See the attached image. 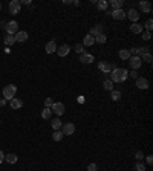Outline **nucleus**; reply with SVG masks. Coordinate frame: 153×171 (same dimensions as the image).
Wrapping results in <instances>:
<instances>
[{"mask_svg": "<svg viewBox=\"0 0 153 171\" xmlns=\"http://www.w3.org/2000/svg\"><path fill=\"white\" fill-rule=\"evenodd\" d=\"M45 49H46L48 54H54V52H57V44H55V41H54V40H52V41H48L46 46H45Z\"/></svg>", "mask_w": 153, "mask_h": 171, "instance_id": "f3484780", "label": "nucleus"}, {"mask_svg": "<svg viewBox=\"0 0 153 171\" xmlns=\"http://www.w3.org/2000/svg\"><path fill=\"white\" fill-rule=\"evenodd\" d=\"M6 28V21H0V29H5Z\"/></svg>", "mask_w": 153, "mask_h": 171, "instance_id": "37998d69", "label": "nucleus"}, {"mask_svg": "<svg viewBox=\"0 0 153 171\" xmlns=\"http://www.w3.org/2000/svg\"><path fill=\"white\" fill-rule=\"evenodd\" d=\"M95 41H97V43H100V44H104V43L107 41L106 34H100V35H97V37H95Z\"/></svg>", "mask_w": 153, "mask_h": 171, "instance_id": "a878e982", "label": "nucleus"}, {"mask_svg": "<svg viewBox=\"0 0 153 171\" xmlns=\"http://www.w3.org/2000/svg\"><path fill=\"white\" fill-rule=\"evenodd\" d=\"M95 43V38L92 35H86L84 40H83V46H92Z\"/></svg>", "mask_w": 153, "mask_h": 171, "instance_id": "4be33fe9", "label": "nucleus"}, {"mask_svg": "<svg viewBox=\"0 0 153 171\" xmlns=\"http://www.w3.org/2000/svg\"><path fill=\"white\" fill-rule=\"evenodd\" d=\"M118 55H120L121 60H129V58L132 57V55H130V52H129V49H121Z\"/></svg>", "mask_w": 153, "mask_h": 171, "instance_id": "5701e85b", "label": "nucleus"}, {"mask_svg": "<svg viewBox=\"0 0 153 171\" xmlns=\"http://www.w3.org/2000/svg\"><path fill=\"white\" fill-rule=\"evenodd\" d=\"M51 110H52L57 116H61V115H65L66 107H65V104H63V102H54L52 107H51Z\"/></svg>", "mask_w": 153, "mask_h": 171, "instance_id": "39448f33", "label": "nucleus"}, {"mask_svg": "<svg viewBox=\"0 0 153 171\" xmlns=\"http://www.w3.org/2000/svg\"><path fill=\"white\" fill-rule=\"evenodd\" d=\"M136 87L141 89V90H147V89H149V81H147V78L138 76V78H136Z\"/></svg>", "mask_w": 153, "mask_h": 171, "instance_id": "1a4fd4ad", "label": "nucleus"}, {"mask_svg": "<svg viewBox=\"0 0 153 171\" xmlns=\"http://www.w3.org/2000/svg\"><path fill=\"white\" fill-rule=\"evenodd\" d=\"M146 29H147V32H150V31L153 29V20H152V19H149V20L146 21Z\"/></svg>", "mask_w": 153, "mask_h": 171, "instance_id": "72a5a7b5", "label": "nucleus"}, {"mask_svg": "<svg viewBox=\"0 0 153 171\" xmlns=\"http://www.w3.org/2000/svg\"><path fill=\"white\" fill-rule=\"evenodd\" d=\"M107 6H109V3L106 2V0H98L97 2V8L100 11H107Z\"/></svg>", "mask_w": 153, "mask_h": 171, "instance_id": "b1692460", "label": "nucleus"}, {"mask_svg": "<svg viewBox=\"0 0 153 171\" xmlns=\"http://www.w3.org/2000/svg\"><path fill=\"white\" fill-rule=\"evenodd\" d=\"M52 139L55 142H60L63 139V133H61V130H54V133H52Z\"/></svg>", "mask_w": 153, "mask_h": 171, "instance_id": "393cba45", "label": "nucleus"}, {"mask_svg": "<svg viewBox=\"0 0 153 171\" xmlns=\"http://www.w3.org/2000/svg\"><path fill=\"white\" fill-rule=\"evenodd\" d=\"M8 9H9V12L12 16H16V14H19L20 9H22V3L19 2V0H11L9 5H8Z\"/></svg>", "mask_w": 153, "mask_h": 171, "instance_id": "7ed1b4c3", "label": "nucleus"}, {"mask_svg": "<svg viewBox=\"0 0 153 171\" xmlns=\"http://www.w3.org/2000/svg\"><path fill=\"white\" fill-rule=\"evenodd\" d=\"M9 106H11V109H14V110L22 109V107H23V101L19 99V98H12V99L9 101Z\"/></svg>", "mask_w": 153, "mask_h": 171, "instance_id": "ddd939ff", "label": "nucleus"}, {"mask_svg": "<svg viewBox=\"0 0 153 171\" xmlns=\"http://www.w3.org/2000/svg\"><path fill=\"white\" fill-rule=\"evenodd\" d=\"M78 102H84V96H78Z\"/></svg>", "mask_w": 153, "mask_h": 171, "instance_id": "a18cd8bd", "label": "nucleus"}, {"mask_svg": "<svg viewBox=\"0 0 153 171\" xmlns=\"http://www.w3.org/2000/svg\"><path fill=\"white\" fill-rule=\"evenodd\" d=\"M98 69L101 70V72H103V73H110V64L107 63V61H100L98 63Z\"/></svg>", "mask_w": 153, "mask_h": 171, "instance_id": "2eb2a0df", "label": "nucleus"}, {"mask_svg": "<svg viewBox=\"0 0 153 171\" xmlns=\"http://www.w3.org/2000/svg\"><path fill=\"white\" fill-rule=\"evenodd\" d=\"M103 28H104L103 24H97L95 28H92V29H91V34H89V35H92V37L95 38L97 35H100V34H103Z\"/></svg>", "mask_w": 153, "mask_h": 171, "instance_id": "6ab92c4d", "label": "nucleus"}, {"mask_svg": "<svg viewBox=\"0 0 153 171\" xmlns=\"http://www.w3.org/2000/svg\"><path fill=\"white\" fill-rule=\"evenodd\" d=\"M127 76H129V70L124 69V67L110 70V81L112 83H123L127 80Z\"/></svg>", "mask_w": 153, "mask_h": 171, "instance_id": "f257e3e1", "label": "nucleus"}, {"mask_svg": "<svg viewBox=\"0 0 153 171\" xmlns=\"http://www.w3.org/2000/svg\"><path fill=\"white\" fill-rule=\"evenodd\" d=\"M0 9H2V5H0Z\"/></svg>", "mask_w": 153, "mask_h": 171, "instance_id": "49530a36", "label": "nucleus"}, {"mask_svg": "<svg viewBox=\"0 0 153 171\" xmlns=\"http://www.w3.org/2000/svg\"><path fill=\"white\" fill-rule=\"evenodd\" d=\"M126 17H129L130 21H133V23H138V20H139V12H138L136 9L130 8L129 11L126 12Z\"/></svg>", "mask_w": 153, "mask_h": 171, "instance_id": "6e6552de", "label": "nucleus"}, {"mask_svg": "<svg viewBox=\"0 0 153 171\" xmlns=\"http://www.w3.org/2000/svg\"><path fill=\"white\" fill-rule=\"evenodd\" d=\"M139 58H141V61H146V63H152L153 61V57H152V54H143V55H139Z\"/></svg>", "mask_w": 153, "mask_h": 171, "instance_id": "cd10ccee", "label": "nucleus"}, {"mask_svg": "<svg viewBox=\"0 0 153 171\" xmlns=\"http://www.w3.org/2000/svg\"><path fill=\"white\" fill-rule=\"evenodd\" d=\"M75 50L78 52L80 55H81V54H84V49H83V44H76V46H75Z\"/></svg>", "mask_w": 153, "mask_h": 171, "instance_id": "e433bc0d", "label": "nucleus"}, {"mask_svg": "<svg viewBox=\"0 0 153 171\" xmlns=\"http://www.w3.org/2000/svg\"><path fill=\"white\" fill-rule=\"evenodd\" d=\"M147 164H149V165L153 164V157H152V156H147Z\"/></svg>", "mask_w": 153, "mask_h": 171, "instance_id": "79ce46f5", "label": "nucleus"}, {"mask_svg": "<svg viewBox=\"0 0 153 171\" xmlns=\"http://www.w3.org/2000/svg\"><path fill=\"white\" fill-rule=\"evenodd\" d=\"M80 61H81V63H84V64H91V63H94V61H95V58H94V55H92V54H86V52H84V54H81V55H80Z\"/></svg>", "mask_w": 153, "mask_h": 171, "instance_id": "f8f14e48", "label": "nucleus"}, {"mask_svg": "<svg viewBox=\"0 0 153 171\" xmlns=\"http://www.w3.org/2000/svg\"><path fill=\"white\" fill-rule=\"evenodd\" d=\"M103 87H104L106 90H109V92H112V90H113V83H112L110 80H106V81L103 83Z\"/></svg>", "mask_w": 153, "mask_h": 171, "instance_id": "2f4dec72", "label": "nucleus"}, {"mask_svg": "<svg viewBox=\"0 0 153 171\" xmlns=\"http://www.w3.org/2000/svg\"><path fill=\"white\" fill-rule=\"evenodd\" d=\"M139 9H141V12H144V14H149V12L152 11V5L150 2H139Z\"/></svg>", "mask_w": 153, "mask_h": 171, "instance_id": "dca6fc26", "label": "nucleus"}, {"mask_svg": "<svg viewBox=\"0 0 153 171\" xmlns=\"http://www.w3.org/2000/svg\"><path fill=\"white\" fill-rule=\"evenodd\" d=\"M61 127H63V130H61L63 136H71V135L75 133V125L72 122H66L65 125H61Z\"/></svg>", "mask_w": 153, "mask_h": 171, "instance_id": "423d86ee", "label": "nucleus"}, {"mask_svg": "<svg viewBox=\"0 0 153 171\" xmlns=\"http://www.w3.org/2000/svg\"><path fill=\"white\" fill-rule=\"evenodd\" d=\"M110 98L113 99V101H120V98H121V93L118 90H112L110 92Z\"/></svg>", "mask_w": 153, "mask_h": 171, "instance_id": "7c9ffc66", "label": "nucleus"}, {"mask_svg": "<svg viewBox=\"0 0 153 171\" xmlns=\"http://www.w3.org/2000/svg\"><path fill=\"white\" fill-rule=\"evenodd\" d=\"M130 31H132L133 34H141V32L144 31V26L139 24V23H132V24H130Z\"/></svg>", "mask_w": 153, "mask_h": 171, "instance_id": "a211bd4d", "label": "nucleus"}, {"mask_svg": "<svg viewBox=\"0 0 153 171\" xmlns=\"http://www.w3.org/2000/svg\"><path fill=\"white\" fill-rule=\"evenodd\" d=\"M135 170H136V171H146V165H144L143 162H136Z\"/></svg>", "mask_w": 153, "mask_h": 171, "instance_id": "473e14b6", "label": "nucleus"}, {"mask_svg": "<svg viewBox=\"0 0 153 171\" xmlns=\"http://www.w3.org/2000/svg\"><path fill=\"white\" fill-rule=\"evenodd\" d=\"M16 92H17V87H16L14 84H9V86H5V89H3V98H5L6 101H11L12 98H14V95H16Z\"/></svg>", "mask_w": 153, "mask_h": 171, "instance_id": "f03ea898", "label": "nucleus"}, {"mask_svg": "<svg viewBox=\"0 0 153 171\" xmlns=\"http://www.w3.org/2000/svg\"><path fill=\"white\" fill-rule=\"evenodd\" d=\"M14 43H16L14 35H6V37H5V44H6V46H12Z\"/></svg>", "mask_w": 153, "mask_h": 171, "instance_id": "bb28decb", "label": "nucleus"}, {"mask_svg": "<svg viewBox=\"0 0 153 171\" xmlns=\"http://www.w3.org/2000/svg\"><path fill=\"white\" fill-rule=\"evenodd\" d=\"M14 38H16V41H19V43H25V41L28 40V32L26 31H19L14 35Z\"/></svg>", "mask_w": 153, "mask_h": 171, "instance_id": "9b49d317", "label": "nucleus"}, {"mask_svg": "<svg viewBox=\"0 0 153 171\" xmlns=\"http://www.w3.org/2000/svg\"><path fill=\"white\" fill-rule=\"evenodd\" d=\"M17 159H19V157H17V154H16V153H9V154H6V156H5V161H6L8 164H16V162H17Z\"/></svg>", "mask_w": 153, "mask_h": 171, "instance_id": "aec40b11", "label": "nucleus"}, {"mask_svg": "<svg viewBox=\"0 0 153 171\" xmlns=\"http://www.w3.org/2000/svg\"><path fill=\"white\" fill-rule=\"evenodd\" d=\"M129 75H130L132 78H135V80H136V78H138V72H136V70H132V72H130Z\"/></svg>", "mask_w": 153, "mask_h": 171, "instance_id": "ea45409f", "label": "nucleus"}, {"mask_svg": "<svg viewBox=\"0 0 153 171\" xmlns=\"http://www.w3.org/2000/svg\"><path fill=\"white\" fill-rule=\"evenodd\" d=\"M6 32H8V35H16L17 32H19V23L16 21V20H12V21H9V23H6Z\"/></svg>", "mask_w": 153, "mask_h": 171, "instance_id": "20e7f679", "label": "nucleus"}, {"mask_svg": "<svg viewBox=\"0 0 153 171\" xmlns=\"http://www.w3.org/2000/svg\"><path fill=\"white\" fill-rule=\"evenodd\" d=\"M129 63H130V66H132V69H133V70L139 69V67L143 66V61H141V58H139V57H136V55H132V57L129 58Z\"/></svg>", "mask_w": 153, "mask_h": 171, "instance_id": "0eeeda50", "label": "nucleus"}, {"mask_svg": "<svg viewBox=\"0 0 153 171\" xmlns=\"http://www.w3.org/2000/svg\"><path fill=\"white\" fill-rule=\"evenodd\" d=\"M110 16H112L115 20H124V19H126V11H123V9H113V11L110 12Z\"/></svg>", "mask_w": 153, "mask_h": 171, "instance_id": "9d476101", "label": "nucleus"}, {"mask_svg": "<svg viewBox=\"0 0 153 171\" xmlns=\"http://www.w3.org/2000/svg\"><path fill=\"white\" fill-rule=\"evenodd\" d=\"M51 115H52V110L45 107V109H43V112H42V118H43V119H49Z\"/></svg>", "mask_w": 153, "mask_h": 171, "instance_id": "c756f323", "label": "nucleus"}, {"mask_svg": "<svg viewBox=\"0 0 153 171\" xmlns=\"http://www.w3.org/2000/svg\"><path fill=\"white\" fill-rule=\"evenodd\" d=\"M87 171H98V167H97V164H89V167H87Z\"/></svg>", "mask_w": 153, "mask_h": 171, "instance_id": "c9c22d12", "label": "nucleus"}, {"mask_svg": "<svg viewBox=\"0 0 153 171\" xmlns=\"http://www.w3.org/2000/svg\"><path fill=\"white\" fill-rule=\"evenodd\" d=\"M52 104H54V101L51 99V98H46L45 99V107L46 109H51V107H52Z\"/></svg>", "mask_w": 153, "mask_h": 171, "instance_id": "f704fd0d", "label": "nucleus"}, {"mask_svg": "<svg viewBox=\"0 0 153 171\" xmlns=\"http://www.w3.org/2000/svg\"><path fill=\"white\" fill-rule=\"evenodd\" d=\"M5 102H6V99H0V106L3 107V106H5Z\"/></svg>", "mask_w": 153, "mask_h": 171, "instance_id": "c03bdc74", "label": "nucleus"}, {"mask_svg": "<svg viewBox=\"0 0 153 171\" xmlns=\"http://www.w3.org/2000/svg\"><path fill=\"white\" fill-rule=\"evenodd\" d=\"M63 125V122L60 121V118H55V119H52V128L54 130H60Z\"/></svg>", "mask_w": 153, "mask_h": 171, "instance_id": "c85d7f7f", "label": "nucleus"}, {"mask_svg": "<svg viewBox=\"0 0 153 171\" xmlns=\"http://www.w3.org/2000/svg\"><path fill=\"white\" fill-rule=\"evenodd\" d=\"M57 52H58V57H66L71 52V47L68 44H61L60 47H57Z\"/></svg>", "mask_w": 153, "mask_h": 171, "instance_id": "4468645a", "label": "nucleus"}, {"mask_svg": "<svg viewBox=\"0 0 153 171\" xmlns=\"http://www.w3.org/2000/svg\"><path fill=\"white\" fill-rule=\"evenodd\" d=\"M141 34H143V38H144V40H150V38H152V32H147V31L144 32V31H143Z\"/></svg>", "mask_w": 153, "mask_h": 171, "instance_id": "4c0bfd02", "label": "nucleus"}, {"mask_svg": "<svg viewBox=\"0 0 153 171\" xmlns=\"http://www.w3.org/2000/svg\"><path fill=\"white\" fill-rule=\"evenodd\" d=\"M3 161H5V154H3V151H2V150H0V164H2Z\"/></svg>", "mask_w": 153, "mask_h": 171, "instance_id": "a19ab883", "label": "nucleus"}, {"mask_svg": "<svg viewBox=\"0 0 153 171\" xmlns=\"http://www.w3.org/2000/svg\"><path fill=\"white\" fill-rule=\"evenodd\" d=\"M135 157H136V159H143L144 153H143V151H136V153H135Z\"/></svg>", "mask_w": 153, "mask_h": 171, "instance_id": "58836bf2", "label": "nucleus"}, {"mask_svg": "<svg viewBox=\"0 0 153 171\" xmlns=\"http://www.w3.org/2000/svg\"><path fill=\"white\" fill-rule=\"evenodd\" d=\"M123 5H124V0H112L110 2V6L113 9H123Z\"/></svg>", "mask_w": 153, "mask_h": 171, "instance_id": "412c9836", "label": "nucleus"}]
</instances>
